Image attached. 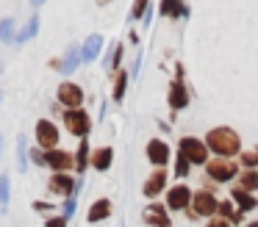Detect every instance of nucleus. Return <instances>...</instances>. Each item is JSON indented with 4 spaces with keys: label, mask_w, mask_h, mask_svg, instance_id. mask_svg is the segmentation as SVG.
Wrapping results in <instances>:
<instances>
[{
    "label": "nucleus",
    "mask_w": 258,
    "mask_h": 227,
    "mask_svg": "<svg viewBox=\"0 0 258 227\" xmlns=\"http://www.w3.org/2000/svg\"><path fill=\"white\" fill-rule=\"evenodd\" d=\"M206 147L214 149L217 155H239L241 149V138L236 136V130H230V127H214V130H208L206 136Z\"/></svg>",
    "instance_id": "f257e3e1"
},
{
    "label": "nucleus",
    "mask_w": 258,
    "mask_h": 227,
    "mask_svg": "<svg viewBox=\"0 0 258 227\" xmlns=\"http://www.w3.org/2000/svg\"><path fill=\"white\" fill-rule=\"evenodd\" d=\"M180 155H186V158H189V164H208V147H206V141H200V138H195V136L180 138Z\"/></svg>",
    "instance_id": "f03ea898"
},
{
    "label": "nucleus",
    "mask_w": 258,
    "mask_h": 227,
    "mask_svg": "<svg viewBox=\"0 0 258 227\" xmlns=\"http://www.w3.org/2000/svg\"><path fill=\"white\" fill-rule=\"evenodd\" d=\"M217 208H219V202L214 199V194H208V191H197V194H191L189 219H200V216H211Z\"/></svg>",
    "instance_id": "7ed1b4c3"
},
{
    "label": "nucleus",
    "mask_w": 258,
    "mask_h": 227,
    "mask_svg": "<svg viewBox=\"0 0 258 227\" xmlns=\"http://www.w3.org/2000/svg\"><path fill=\"white\" fill-rule=\"evenodd\" d=\"M64 127H67L70 133H75V136L84 138L86 133L92 130V119H89V114H86V111L75 108V111H67V114H64Z\"/></svg>",
    "instance_id": "20e7f679"
},
{
    "label": "nucleus",
    "mask_w": 258,
    "mask_h": 227,
    "mask_svg": "<svg viewBox=\"0 0 258 227\" xmlns=\"http://www.w3.org/2000/svg\"><path fill=\"white\" fill-rule=\"evenodd\" d=\"M58 100H61V105H67L70 111H75L84 103V92H81V86H75V83H61V86H58Z\"/></svg>",
    "instance_id": "39448f33"
},
{
    "label": "nucleus",
    "mask_w": 258,
    "mask_h": 227,
    "mask_svg": "<svg viewBox=\"0 0 258 227\" xmlns=\"http://www.w3.org/2000/svg\"><path fill=\"white\" fill-rule=\"evenodd\" d=\"M36 138H39L42 147L53 149L58 144V127L53 125V122H47V119H39L36 122Z\"/></svg>",
    "instance_id": "423d86ee"
},
{
    "label": "nucleus",
    "mask_w": 258,
    "mask_h": 227,
    "mask_svg": "<svg viewBox=\"0 0 258 227\" xmlns=\"http://www.w3.org/2000/svg\"><path fill=\"white\" fill-rule=\"evenodd\" d=\"M206 172H208V177H214L217 183H225L236 175V166L230 164V161H208Z\"/></svg>",
    "instance_id": "0eeeda50"
},
{
    "label": "nucleus",
    "mask_w": 258,
    "mask_h": 227,
    "mask_svg": "<svg viewBox=\"0 0 258 227\" xmlns=\"http://www.w3.org/2000/svg\"><path fill=\"white\" fill-rule=\"evenodd\" d=\"M50 191L53 194H61V197H75V180L67 175V172H56L50 177Z\"/></svg>",
    "instance_id": "6e6552de"
},
{
    "label": "nucleus",
    "mask_w": 258,
    "mask_h": 227,
    "mask_svg": "<svg viewBox=\"0 0 258 227\" xmlns=\"http://www.w3.org/2000/svg\"><path fill=\"white\" fill-rule=\"evenodd\" d=\"M189 199H191V191L186 186H175V188H169V194H167V205L172 210L189 208Z\"/></svg>",
    "instance_id": "1a4fd4ad"
},
{
    "label": "nucleus",
    "mask_w": 258,
    "mask_h": 227,
    "mask_svg": "<svg viewBox=\"0 0 258 227\" xmlns=\"http://www.w3.org/2000/svg\"><path fill=\"white\" fill-rule=\"evenodd\" d=\"M45 161H47V164H50L56 172H70V166L75 164V161H73V155H70V153H64V149H47Z\"/></svg>",
    "instance_id": "9d476101"
},
{
    "label": "nucleus",
    "mask_w": 258,
    "mask_h": 227,
    "mask_svg": "<svg viewBox=\"0 0 258 227\" xmlns=\"http://www.w3.org/2000/svg\"><path fill=\"white\" fill-rule=\"evenodd\" d=\"M145 221L150 227H172V221H169V216H167V210L161 208V205H150V208H145Z\"/></svg>",
    "instance_id": "9b49d317"
},
{
    "label": "nucleus",
    "mask_w": 258,
    "mask_h": 227,
    "mask_svg": "<svg viewBox=\"0 0 258 227\" xmlns=\"http://www.w3.org/2000/svg\"><path fill=\"white\" fill-rule=\"evenodd\" d=\"M147 158H150L156 166H164L169 161V147L164 141H158V138H153V141L147 144Z\"/></svg>",
    "instance_id": "f8f14e48"
},
{
    "label": "nucleus",
    "mask_w": 258,
    "mask_h": 227,
    "mask_svg": "<svg viewBox=\"0 0 258 227\" xmlns=\"http://www.w3.org/2000/svg\"><path fill=\"white\" fill-rule=\"evenodd\" d=\"M169 105L172 108H186L189 105V92L180 81H172L169 83Z\"/></svg>",
    "instance_id": "ddd939ff"
},
{
    "label": "nucleus",
    "mask_w": 258,
    "mask_h": 227,
    "mask_svg": "<svg viewBox=\"0 0 258 227\" xmlns=\"http://www.w3.org/2000/svg\"><path fill=\"white\" fill-rule=\"evenodd\" d=\"M164 186H167V172L156 169L150 177H147V183H145V197H156V194H161Z\"/></svg>",
    "instance_id": "4468645a"
},
{
    "label": "nucleus",
    "mask_w": 258,
    "mask_h": 227,
    "mask_svg": "<svg viewBox=\"0 0 258 227\" xmlns=\"http://www.w3.org/2000/svg\"><path fill=\"white\" fill-rule=\"evenodd\" d=\"M230 199H233V202L239 205V210H241V213H244V210H252V208L258 205V199L252 197V194H247L244 188H239V186H236L233 191H230Z\"/></svg>",
    "instance_id": "2eb2a0df"
},
{
    "label": "nucleus",
    "mask_w": 258,
    "mask_h": 227,
    "mask_svg": "<svg viewBox=\"0 0 258 227\" xmlns=\"http://www.w3.org/2000/svg\"><path fill=\"white\" fill-rule=\"evenodd\" d=\"M108 216H111V202H108V199H97L89 208V216H86V219H89L92 224H97V221L108 219Z\"/></svg>",
    "instance_id": "dca6fc26"
},
{
    "label": "nucleus",
    "mask_w": 258,
    "mask_h": 227,
    "mask_svg": "<svg viewBox=\"0 0 258 227\" xmlns=\"http://www.w3.org/2000/svg\"><path fill=\"white\" fill-rule=\"evenodd\" d=\"M100 47H103V36L92 33V36L84 42V47H81V61H92L97 53H100Z\"/></svg>",
    "instance_id": "f3484780"
},
{
    "label": "nucleus",
    "mask_w": 258,
    "mask_h": 227,
    "mask_svg": "<svg viewBox=\"0 0 258 227\" xmlns=\"http://www.w3.org/2000/svg\"><path fill=\"white\" fill-rule=\"evenodd\" d=\"M111 161H114L111 147H100V149H95V158H92V166H95V169H100V172H106L108 166H111Z\"/></svg>",
    "instance_id": "a211bd4d"
},
{
    "label": "nucleus",
    "mask_w": 258,
    "mask_h": 227,
    "mask_svg": "<svg viewBox=\"0 0 258 227\" xmlns=\"http://www.w3.org/2000/svg\"><path fill=\"white\" fill-rule=\"evenodd\" d=\"M161 14L164 17H186V6L180 0H161Z\"/></svg>",
    "instance_id": "6ab92c4d"
},
{
    "label": "nucleus",
    "mask_w": 258,
    "mask_h": 227,
    "mask_svg": "<svg viewBox=\"0 0 258 227\" xmlns=\"http://www.w3.org/2000/svg\"><path fill=\"white\" fill-rule=\"evenodd\" d=\"M217 210L225 216V221H233V224H239V221H241V210H233V202H219Z\"/></svg>",
    "instance_id": "aec40b11"
},
{
    "label": "nucleus",
    "mask_w": 258,
    "mask_h": 227,
    "mask_svg": "<svg viewBox=\"0 0 258 227\" xmlns=\"http://www.w3.org/2000/svg\"><path fill=\"white\" fill-rule=\"evenodd\" d=\"M239 188H244V191L258 188V172H241L239 175Z\"/></svg>",
    "instance_id": "412c9836"
},
{
    "label": "nucleus",
    "mask_w": 258,
    "mask_h": 227,
    "mask_svg": "<svg viewBox=\"0 0 258 227\" xmlns=\"http://www.w3.org/2000/svg\"><path fill=\"white\" fill-rule=\"evenodd\" d=\"M86 161H89V144L81 138V147H78V155H75V166H78V172L86 169Z\"/></svg>",
    "instance_id": "4be33fe9"
},
{
    "label": "nucleus",
    "mask_w": 258,
    "mask_h": 227,
    "mask_svg": "<svg viewBox=\"0 0 258 227\" xmlns=\"http://www.w3.org/2000/svg\"><path fill=\"white\" fill-rule=\"evenodd\" d=\"M78 61H81V50H70V55L64 58V64H61V72H73L75 66H78Z\"/></svg>",
    "instance_id": "5701e85b"
},
{
    "label": "nucleus",
    "mask_w": 258,
    "mask_h": 227,
    "mask_svg": "<svg viewBox=\"0 0 258 227\" xmlns=\"http://www.w3.org/2000/svg\"><path fill=\"white\" fill-rule=\"evenodd\" d=\"M36 31H39V20H36V17H34V20H31L28 25L23 28V33H20V36H17V42H28V39L34 36Z\"/></svg>",
    "instance_id": "b1692460"
},
{
    "label": "nucleus",
    "mask_w": 258,
    "mask_h": 227,
    "mask_svg": "<svg viewBox=\"0 0 258 227\" xmlns=\"http://www.w3.org/2000/svg\"><path fill=\"white\" fill-rule=\"evenodd\" d=\"M189 166H191L189 158L178 153V161H175V175H178V177H186V175H189Z\"/></svg>",
    "instance_id": "393cba45"
},
{
    "label": "nucleus",
    "mask_w": 258,
    "mask_h": 227,
    "mask_svg": "<svg viewBox=\"0 0 258 227\" xmlns=\"http://www.w3.org/2000/svg\"><path fill=\"white\" fill-rule=\"evenodd\" d=\"M125 86H128V75H125V72H119V75H117V86H114V100H122Z\"/></svg>",
    "instance_id": "a878e982"
},
{
    "label": "nucleus",
    "mask_w": 258,
    "mask_h": 227,
    "mask_svg": "<svg viewBox=\"0 0 258 227\" xmlns=\"http://www.w3.org/2000/svg\"><path fill=\"white\" fill-rule=\"evenodd\" d=\"M241 164H244L247 169L258 166V149H250V153H241Z\"/></svg>",
    "instance_id": "bb28decb"
},
{
    "label": "nucleus",
    "mask_w": 258,
    "mask_h": 227,
    "mask_svg": "<svg viewBox=\"0 0 258 227\" xmlns=\"http://www.w3.org/2000/svg\"><path fill=\"white\" fill-rule=\"evenodd\" d=\"M12 31H14V20H3L0 22V39H12Z\"/></svg>",
    "instance_id": "cd10ccee"
},
{
    "label": "nucleus",
    "mask_w": 258,
    "mask_h": 227,
    "mask_svg": "<svg viewBox=\"0 0 258 227\" xmlns=\"http://www.w3.org/2000/svg\"><path fill=\"white\" fill-rule=\"evenodd\" d=\"M147 3H150V0H136V3H134V9H131V17H134V20H139V17H145V9H147Z\"/></svg>",
    "instance_id": "c85d7f7f"
},
{
    "label": "nucleus",
    "mask_w": 258,
    "mask_h": 227,
    "mask_svg": "<svg viewBox=\"0 0 258 227\" xmlns=\"http://www.w3.org/2000/svg\"><path fill=\"white\" fill-rule=\"evenodd\" d=\"M9 202V177L3 175L0 177V205H6Z\"/></svg>",
    "instance_id": "c756f323"
},
{
    "label": "nucleus",
    "mask_w": 258,
    "mask_h": 227,
    "mask_svg": "<svg viewBox=\"0 0 258 227\" xmlns=\"http://www.w3.org/2000/svg\"><path fill=\"white\" fill-rule=\"evenodd\" d=\"M47 227H67V219L64 216H53V219H47Z\"/></svg>",
    "instance_id": "7c9ffc66"
},
{
    "label": "nucleus",
    "mask_w": 258,
    "mask_h": 227,
    "mask_svg": "<svg viewBox=\"0 0 258 227\" xmlns=\"http://www.w3.org/2000/svg\"><path fill=\"white\" fill-rule=\"evenodd\" d=\"M17 153H20V172H25V141H23V138H20V149H17Z\"/></svg>",
    "instance_id": "2f4dec72"
},
{
    "label": "nucleus",
    "mask_w": 258,
    "mask_h": 227,
    "mask_svg": "<svg viewBox=\"0 0 258 227\" xmlns=\"http://www.w3.org/2000/svg\"><path fill=\"white\" fill-rule=\"evenodd\" d=\"M73 210H75V197H70L67 205H64V219H70V216H73Z\"/></svg>",
    "instance_id": "473e14b6"
},
{
    "label": "nucleus",
    "mask_w": 258,
    "mask_h": 227,
    "mask_svg": "<svg viewBox=\"0 0 258 227\" xmlns=\"http://www.w3.org/2000/svg\"><path fill=\"white\" fill-rule=\"evenodd\" d=\"M230 221H225V219H211L208 221V227H228Z\"/></svg>",
    "instance_id": "72a5a7b5"
},
{
    "label": "nucleus",
    "mask_w": 258,
    "mask_h": 227,
    "mask_svg": "<svg viewBox=\"0 0 258 227\" xmlns=\"http://www.w3.org/2000/svg\"><path fill=\"white\" fill-rule=\"evenodd\" d=\"M31 158H34V164H47V161H45V155H42V153H36V149L31 153Z\"/></svg>",
    "instance_id": "f704fd0d"
},
{
    "label": "nucleus",
    "mask_w": 258,
    "mask_h": 227,
    "mask_svg": "<svg viewBox=\"0 0 258 227\" xmlns=\"http://www.w3.org/2000/svg\"><path fill=\"white\" fill-rule=\"evenodd\" d=\"M31 3H34V6H42V3H45V0H31Z\"/></svg>",
    "instance_id": "c9c22d12"
},
{
    "label": "nucleus",
    "mask_w": 258,
    "mask_h": 227,
    "mask_svg": "<svg viewBox=\"0 0 258 227\" xmlns=\"http://www.w3.org/2000/svg\"><path fill=\"white\" fill-rule=\"evenodd\" d=\"M247 227H258V221H252V224H247Z\"/></svg>",
    "instance_id": "e433bc0d"
},
{
    "label": "nucleus",
    "mask_w": 258,
    "mask_h": 227,
    "mask_svg": "<svg viewBox=\"0 0 258 227\" xmlns=\"http://www.w3.org/2000/svg\"><path fill=\"white\" fill-rule=\"evenodd\" d=\"M97 3H111V0H97Z\"/></svg>",
    "instance_id": "4c0bfd02"
},
{
    "label": "nucleus",
    "mask_w": 258,
    "mask_h": 227,
    "mask_svg": "<svg viewBox=\"0 0 258 227\" xmlns=\"http://www.w3.org/2000/svg\"><path fill=\"white\" fill-rule=\"evenodd\" d=\"M0 149H3V136H0Z\"/></svg>",
    "instance_id": "58836bf2"
},
{
    "label": "nucleus",
    "mask_w": 258,
    "mask_h": 227,
    "mask_svg": "<svg viewBox=\"0 0 258 227\" xmlns=\"http://www.w3.org/2000/svg\"><path fill=\"white\" fill-rule=\"evenodd\" d=\"M0 97H3V92H0Z\"/></svg>",
    "instance_id": "ea45409f"
},
{
    "label": "nucleus",
    "mask_w": 258,
    "mask_h": 227,
    "mask_svg": "<svg viewBox=\"0 0 258 227\" xmlns=\"http://www.w3.org/2000/svg\"><path fill=\"white\" fill-rule=\"evenodd\" d=\"M0 69H3V66H0Z\"/></svg>",
    "instance_id": "a19ab883"
}]
</instances>
